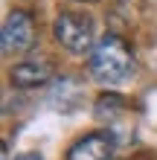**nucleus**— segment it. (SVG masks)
<instances>
[{
	"instance_id": "nucleus-6",
	"label": "nucleus",
	"mask_w": 157,
	"mask_h": 160,
	"mask_svg": "<svg viewBox=\"0 0 157 160\" xmlns=\"http://www.w3.org/2000/svg\"><path fill=\"white\" fill-rule=\"evenodd\" d=\"M128 111V102L119 96V93H102V96L96 99V108H93V114L99 122H114L116 117H122Z\"/></svg>"
},
{
	"instance_id": "nucleus-4",
	"label": "nucleus",
	"mask_w": 157,
	"mask_h": 160,
	"mask_svg": "<svg viewBox=\"0 0 157 160\" xmlns=\"http://www.w3.org/2000/svg\"><path fill=\"white\" fill-rule=\"evenodd\" d=\"M114 148H116L114 134H108V131H93V134L81 137L79 143L70 146L67 160H110L114 157Z\"/></svg>"
},
{
	"instance_id": "nucleus-5",
	"label": "nucleus",
	"mask_w": 157,
	"mask_h": 160,
	"mask_svg": "<svg viewBox=\"0 0 157 160\" xmlns=\"http://www.w3.org/2000/svg\"><path fill=\"white\" fill-rule=\"evenodd\" d=\"M9 79H12L15 88H23V90H29V88H41V84H47L52 82V64L47 58H23L21 64H15L12 70H9Z\"/></svg>"
},
{
	"instance_id": "nucleus-3",
	"label": "nucleus",
	"mask_w": 157,
	"mask_h": 160,
	"mask_svg": "<svg viewBox=\"0 0 157 160\" xmlns=\"http://www.w3.org/2000/svg\"><path fill=\"white\" fill-rule=\"evenodd\" d=\"M32 44H35V21L21 9L9 12V18L3 21V32H0L3 55H23L26 50H32Z\"/></svg>"
},
{
	"instance_id": "nucleus-7",
	"label": "nucleus",
	"mask_w": 157,
	"mask_h": 160,
	"mask_svg": "<svg viewBox=\"0 0 157 160\" xmlns=\"http://www.w3.org/2000/svg\"><path fill=\"white\" fill-rule=\"evenodd\" d=\"M15 160H44V157H41V152H23V154H17Z\"/></svg>"
},
{
	"instance_id": "nucleus-2",
	"label": "nucleus",
	"mask_w": 157,
	"mask_h": 160,
	"mask_svg": "<svg viewBox=\"0 0 157 160\" xmlns=\"http://www.w3.org/2000/svg\"><path fill=\"white\" fill-rule=\"evenodd\" d=\"M52 35L64 50L87 52L93 50V18L85 12H61L52 23Z\"/></svg>"
},
{
	"instance_id": "nucleus-1",
	"label": "nucleus",
	"mask_w": 157,
	"mask_h": 160,
	"mask_svg": "<svg viewBox=\"0 0 157 160\" xmlns=\"http://www.w3.org/2000/svg\"><path fill=\"white\" fill-rule=\"evenodd\" d=\"M87 67H90V76H93L96 82H102V84H122V82H128L134 76L137 61H134L131 47L119 38V35L108 32V35H102V38L93 44Z\"/></svg>"
}]
</instances>
